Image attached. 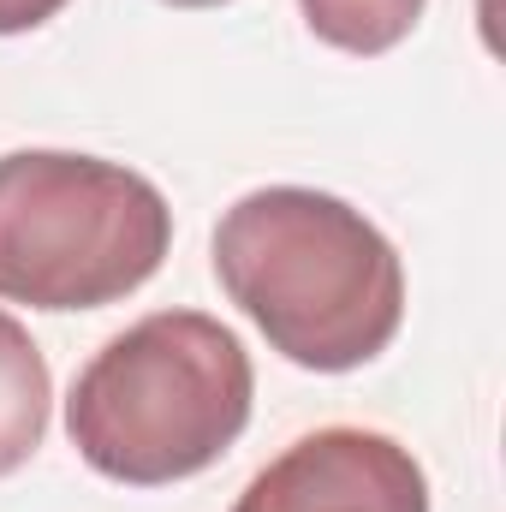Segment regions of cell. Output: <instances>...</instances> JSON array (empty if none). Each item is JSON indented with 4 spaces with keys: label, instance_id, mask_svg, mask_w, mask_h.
<instances>
[{
    "label": "cell",
    "instance_id": "cell-1",
    "mask_svg": "<svg viewBox=\"0 0 506 512\" xmlns=\"http://www.w3.org/2000/svg\"><path fill=\"white\" fill-rule=\"evenodd\" d=\"M221 292L316 376L381 358L405 322V268L376 221L310 185L239 197L215 227Z\"/></svg>",
    "mask_w": 506,
    "mask_h": 512
},
{
    "label": "cell",
    "instance_id": "cell-2",
    "mask_svg": "<svg viewBox=\"0 0 506 512\" xmlns=\"http://www.w3.org/2000/svg\"><path fill=\"white\" fill-rule=\"evenodd\" d=\"M245 340L203 310H155L114 334L72 382L66 435L90 471L161 489L209 471L251 423Z\"/></svg>",
    "mask_w": 506,
    "mask_h": 512
},
{
    "label": "cell",
    "instance_id": "cell-3",
    "mask_svg": "<svg viewBox=\"0 0 506 512\" xmlns=\"http://www.w3.org/2000/svg\"><path fill=\"white\" fill-rule=\"evenodd\" d=\"M173 251L167 197L102 155H0V298L30 310H102Z\"/></svg>",
    "mask_w": 506,
    "mask_h": 512
},
{
    "label": "cell",
    "instance_id": "cell-4",
    "mask_svg": "<svg viewBox=\"0 0 506 512\" xmlns=\"http://www.w3.org/2000/svg\"><path fill=\"white\" fill-rule=\"evenodd\" d=\"M233 512H429V477L376 429H316L262 465Z\"/></svg>",
    "mask_w": 506,
    "mask_h": 512
},
{
    "label": "cell",
    "instance_id": "cell-5",
    "mask_svg": "<svg viewBox=\"0 0 506 512\" xmlns=\"http://www.w3.org/2000/svg\"><path fill=\"white\" fill-rule=\"evenodd\" d=\"M48 405H54L48 358L36 352L30 328L0 310V477L36 459L48 435Z\"/></svg>",
    "mask_w": 506,
    "mask_h": 512
},
{
    "label": "cell",
    "instance_id": "cell-6",
    "mask_svg": "<svg viewBox=\"0 0 506 512\" xmlns=\"http://www.w3.org/2000/svg\"><path fill=\"white\" fill-rule=\"evenodd\" d=\"M304 6V24L328 42V48H346V54H387L399 48L423 6L429 0H298Z\"/></svg>",
    "mask_w": 506,
    "mask_h": 512
},
{
    "label": "cell",
    "instance_id": "cell-7",
    "mask_svg": "<svg viewBox=\"0 0 506 512\" xmlns=\"http://www.w3.org/2000/svg\"><path fill=\"white\" fill-rule=\"evenodd\" d=\"M66 0H0V36H24L36 24H48Z\"/></svg>",
    "mask_w": 506,
    "mask_h": 512
},
{
    "label": "cell",
    "instance_id": "cell-8",
    "mask_svg": "<svg viewBox=\"0 0 506 512\" xmlns=\"http://www.w3.org/2000/svg\"><path fill=\"white\" fill-rule=\"evenodd\" d=\"M167 6H185V12H197V6H227V0H167Z\"/></svg>",
    "mask_w": 506,
    "mask_h": 512
}]
</instances>
